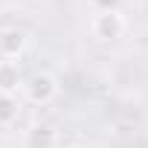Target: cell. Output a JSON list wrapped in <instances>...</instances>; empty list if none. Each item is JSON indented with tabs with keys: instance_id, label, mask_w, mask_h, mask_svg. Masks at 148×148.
Here are the masks:
<instances>
[{
	"instance_id": "1",
	"label": "cell",
	"mask_w": 148,
	"mask_h": 148,
	"mask_svg": "<svg viewBox=\"0 0 148 148\" xmlns=\"http://www.w3.org/2000/svg\"><path fill=\"white\" fill-rule=\"evenodd\" d=\"M23 96H26V102L29 105H49V102H55V96L61 93V84H58V79L52 76V73H32L29 79H23Z\"/></svg>"
},
{
	"instance_id": "2",
	"label": "cell",
	"mask_w": 148,
	"mask_h": 148,
	"mask_svg": "<svg viewBox=\"0 0 148 148\" xmlns=\"http://www.w3.org/2000/svg\"><path fill=\"white\" fill-rule=\"evenodd\" d=\"M128 23L122 18V12H96L90 21V32L96 41H119L125 35Z\"/></svg>"
},
{
	"instance_id": "3",
	"label": "cell",
	"mask_w": 148,
	"mask_h": 148,
	"mask_svg": "<svg viewBox=\"0 0 148 148\" xmlns=\"http://www.w3.org/2000/svg\"><path fill=\"white\" fill-rule=\"evenodd\" d=\"M58 145V131L49 122H32L23 131V148H55Z\"/></svg>"
},
{
	"instance_id": "4",
	"label": "cell",
	"mask_w": 148,
	"mask_h": 148,
	"mask_svg": "<svg viewBox=\"0 0 148 148\" xmlns=\"http://www.w3.org/2000/svg\"><path fill=\"white\" fill-rule=\"evenodd\" d=\"M29 47V35L18 26L12 29H3L0 32V58H9V61H18Z\"/></svg>"
},
{
	"instance_id": "5",
	"label": "cell",
	"mask_w": 148,
	"mask_h": 148,
	"mask_svg": "<svg viewBox=\"0 0 148 148\" xmlns=\"http://www.w3.org/2000/svg\"><path fill=\"white\" fill-rule=\"evenodd\" d=\"M21 87H23V73H21L18 61L0 58V93H9V96H15Z\"/></svg>"
},
{
	"instance_id": "6",
	"label": "cell",
	"mask_w": 148,
	"mask_h": 148,
	"mask_svg": "<svg viewBox=\"0 0 148 148\" xmlns=\"http://www.w3.org/2000/svg\"><path fill=\"white\" fill-rule=\"evenodd\" d=\"M18 116H21V102L9 93H0V128L15 125Z\"/></svg>"
},
{
	"instance_id": "7",
	"label": "cell",
	"mask_w": 148,
	"mask_h": 148,
	"mask_svg": "<svg viewBox=\"0 0 148 148\" xmlns=\"http://www.w3.org/2000/svg\"><path fill=\"white\" fill-rule=\"evenodd\" d=\"M90 3H93L96 12H119L122 0H90Z\"/></svg>"
},
{
	"instance_id": "8",
	"label": "cell",
	"mask_w": 148,
	"mask_h": 148,
	"mask_svg": "<svg viewBox=\"0 0 148 148\" xmlns=\"http://www.w3.org/2000/svg\"><path fill=\"white\" fill-rule=\"evenodd\" d=\"M67 148H90V145H84V142H73V145H67Z\"/></svg>"
}]
</instances>
